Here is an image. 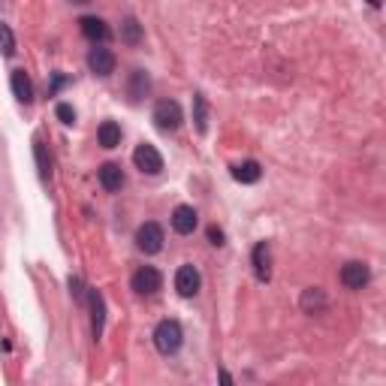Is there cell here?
<instances>
[{
	"instance_id": "25",
	"label": "cell",
	"mask_w": 386,
	"mask_h": 386,
	"mask_svg": "<svg viewBox=\"0 0 386 386\" xmlns=\"http://www.w3.org/2000/svg\"><path fill=\"white\" fill-rule=\"evenodd\" d=\"M209 241L214 244V248H221V244H224V229H217V226H209Z\"/></svg>"
},
{
	"instance_id": "18",
	"label": "cell",
	"mask_w": 386,
	"mask_h": 386,
	"mask_svg": "<svg viewBox=\"0 0 386 386\" xmlns=\"http://www.w3.org/2000/svg\"><path fill=\"white\" fill-rule=\"evenodd\" d=\"M127 94H130V100H142L151 94V79L145 70H133L130 73V82H127Z\"/></svg>"
},
{
	"instance_id": "10",
	"label": "cell",
	"mask_w": 386,
	"mask_h": 386,
	"mask_svg": "<svg viewBox=\"0 0 386 386\" xmlns=\"http://www.w3.org/2000/svg\"><path fill=\"white\" fill-rule=\"evenodd\" d=\"M88 70H91L94 75H112L115 73V55L103 46L91 48L88 51Z\"/></svg>"
},
{
	"instance_id": "7",
	"label": "cell",
	"mask_w": 386,
	"mask_h": 386,
	"mask_svg": "<svg viewBox=\"0 0 386 386\" xmlns=\"http://www.w3.org/2000/svg\"><path fill=\"white\" fill-rule=\"evenodd\" d=\"M199 287H202V275H199L197 266H182L175 272V290H178V296L193 299V296L199 293Z\"/></svg>"
},
{
	"instance_id": "20",
	"label": "cell",
	"mask_w": 386,
	"mask_h": 386,
	"mask_svg": "<svg viewBox=\"0 0 386 386\" xmlns=\"http://www.w3.org/2000/svg\"><path fill=\"white\" fill-rule=\"evenodd\" d=\"M193 121H197V130L205 133V127H209V106H205L202 94H193Z\"/></svg>"
},
{
	"instance_id": "9",
	"label": "cell",
	"mask_w": 386,
	"mask_h": 386,
	"mask_svg": "<svg viewBox=\"0 0 386 386\" xmlns=\"http://www.w3.org/2000/svg\"><path fill=\"white\" fill-rule=\"evenodd\" d=\"M79 28H82V33L88 36L91 43H109V36H112V31H109V24L103 21L100 16H82L79 19Z\"/></svg>"
},
{
	"instance_id": "28",
	"label": "cell",
	"mask_w": 386,
	"mask_h": 386,
	"mask_svg": "<svg viewBox=\"0 0 386 386\" xmlns=\"http://www.w3.org/2000/svg\"><path fill=\"white\" fill-rule=\"evenodd\" d=\"M368 4H371V6H380V0H368Z\"/></svg>"
},
{
	"instance_id": "23",
	"label": "cell",
	"mask_w": 386,
	"mask_h": 386,
	"mask_svg": "<svg viewBox=\"0 0 386 386\" xmlns=\"http://www.w3.org/2000/svg\"><path fill=\"white\" fill-rule=\"evenodd\" d=\"M58 118H61V124H75V109L70 106V103H58Z\"/></svg>"
},
{
	"instance_id": "24",
	"label": "cell",
	"mask_w": 386,
	"mask_h": 386,
	"mask_svg": "<svg viewBox=\"0 0 386 386\" xmlns=\"http://www.w3.org/2000/svg\"><path fill=\"white\" fill-rule=\"evenodd\" d=\"M70 293L75 296V302H85V284H82V278H70Z\"/></svg>"
},
{
	"instance_id": "26",
	"label": "cell",
	"mask_w": 386,
	"mask_h": 386,
	"mask_svg": "<svg viewBox=\"0 0 386 386\" xmlns=\"http://www.w3.org/2000/svg\"><path fill=\"white\" fill-rule=\"evenodd\" d=\"M67 82H70L67 75H55V82H51V88H48V94H58V91H61V88L67 85Z\"/></svg>"
},
{
	"instance_id": "13",
	"label": "cell",
	"mask_w": 386,
	"mask_h": 386,
	"mask_svg": "<svg viewBox=\"0 0 386 386\" xmlns=\"http://www.w3.org/2000/svg\"><path fill=\"white\" fill-rule=\"evenodd\" d=\"M97 178H100L103 190H109V193H118L124 187V169H121L118 163H103Z\"/></svg>"
},
{
	"instance_id": "5",
	"label": "cell",
	"mask_w": 386,
	"mask_h": 386,
	"mask_svg": "<svg viewBox=\"0 0 386 386\" xmlns=\"http://www.w3.org/2000/svg\"><path fill=\"white\" fill-rule=\"evenodd\" d=\"M163 226L160 224H154V221H148V224H142L136 229V248L142 251V254H157L160 248H163Z\"/></svg>"
},
{
	"instance_id": "3",
	"label": "cell",
	"mask_w": 386,
	"mask_h": 386,
	"mask_svg": "<svg viewBox=\"0 0 386 386\" xmlns=\"http://www.w3.org/2000/svg\"><path fill=\"white\" fill-rule=\"evenodd\" d=\"M338 281H341L347 290H362L368 281H371V268H368V263H362V260H350V263L341 266Z\"/></svg>"
},
{
	"instance_id": "27",
	"label": "cell",
	"mask_w": 386,
	"mask_h": 386,
	"mask_svg": "<svg viewBox=\"0 0 386 386\" xmlns=\"http://www.w3.org/2000/svg\"><path fill=\"white\" fill-rule=\"evenodd\" d=\"M70 4H91V0H70Z\"/></svg>"
},
{
	"instance_id": "11",
	"label": "cell",
	"mask_w": 386,
	"mask_h": 386,
	"mask_svg": "<svg viewBox=\"0 0 386 386\" xmlns=\"http://www.w3.org/2000/svg\"><path fill=\"white\" fill-rule=\"evenodd\" d=\"M88 305H91V335L97 341L103 335V323H106V302L97 290H88Z\"/></svg>"
},
{
	"instance_id": "1",
	"label": "cell",
	"mask_w": 386,
	"mask_h": 386,
	"mask_svg": "<svg viewBox=\"0 0 386 386\" xmlns=\"http://www.w3.org/2000/svg\"><path fill=\"white\" fill-rule=\"evenodd\" d=\"M151 338H154V347H157V353L172 356V353L182 350L184 329H182V323H178V320H160Z\"/></svg>"
},
{
	"instance_id": "17",
	"label": "cell",
	"mask_w": 386,
	"mask_h": 386,
	"mask_svg": "<svg viewBox=\"0 0 386 386\" xmlns=\"http://www.w3.org/2000/svg\"><path fill=\"white\" fill-rule=\"evenodd\" d=\"M233 178L239 184H256L263 178V169H260V163L256 160H241L233 166Z\"/></svg>"
},
{
	"instance_id": "14",
	"label": "cell",
	"mask_w": 386,
	"mask_h": 386,
	"mask_svg": "<svg viewBox=\"0 0 386 386\" xmlns=\"http://www.w3.org/2000/svg\"><path fill=\"white\" fill-rule=\"evenodd\" d=\"M299 308L305 314H323L326 308H329V299H326V293L320 290V287H308L302 293V299H299Z\"/></svg>"
},
{
	"instance_id": "21",
	"label": "cell",
	"mask_w": 386,
	"mask_h": 386,
	"mask_svg": "<svg viewBox=\"0 0 386 386\" xmlns=\"http://www.w3.org/2000/svg\"><path fill=\"white\" fill-rule=\"evenodd\" d=\"M33 154H36V166H40V178H43V182H48V178H51V160L46 154L43 139H33Z\"/></svg>"
},
{
	"instance_id": "19",
	"label": "cell",
	"mask_w": 386,
	"mask_h": 386,
	"mask_svg": "<svg viewBox=\"0 0 386 386\" xmlns=\"http://www.w3.org/2000/svg\"><path fill=\"white\" fill-rule=\"evenodd\" d=\"M97 142L103 148H118L121 145V127L115 124V121H103L97 127Z\"/></svg>"
},
{
	"instance_id": "8",
	"label": "cell",
	"mask_w": 386,
	"mask_h": 386,
	"mask_svg": "<svg viewBox=\"0 0 386 386\" xmlns=\"http://www.w3.org/2000/svg\"><path fill=\"white\" fill-rule=\"evenodd\" d=\"M251 263H254V275L256 281H272V251H268V241H256L254 244V254H251Z\"/></svg>"
},
{
	"instance_id": "4",
	"label": "cell",
	"mask_w": 386,
	"mask_h": 386,
	"mask_svg": "<svg viewBox=\"0 0 386 386\" xmlns=\"http://www.w3.org/2000/svg\"><path fill=\"white\" fill-rule=\"evenodd\" d=\"M133 163H136V169L139 172H145V175H160L163 172V157H160V151L142 142L136 151H133Z\"/></svg>"
},
{
	"instance_id": "16",
	"label": "cell",
	"mask_w": 386,
	"mask_h": 386,
	"mask_svg": "<svg viewBox=\"0 0 386 386\" xmlns=\"http://www.w3.org/2000/svg\"><path fill=\"white\" fill-rule=\"evenodd\" d=\"M9 85H12V94H16L19 103H31L33 100V82H31V75L24 70H12Z\"/></svg>"
},
{
	"instance_id": "15",
	"label": "cell",
	"mask_w": 386,
	"mask_h": 386,
	"mask_svg": "<svg viewBox=\"0 0 386 386\" xmlns=\"http://www.w3.org/2000/svg\"><path fill=\"white\" fill-rule=\"evenodd\" d=\"M118 36H121V43H124V46L136 48V46H142V40H145V31H142V24H139V19L127 16V19L121 21V31H118Z\"/></svg>"
},
{
	"instance_id": "2",
	"label": "cell",
	"mask_w": 386,
	"mask_h": 386,
	"mask_svg": "<svg viewBox=\"0 0 386 386\" xmlns=\"http://www.w3.org/2000/svg\"><path fill=\"white\" fill-rule=\"evenodd\" d=\"M154 124H157V130L163 133H169V130H178L184 121V115H182V106H178L175 100H160L157 106H154Z\"/></svg>"
},
{
	"instance_id": "6",
	"label": "cell",
	"mask_w": 386,
	"mask_h": 386,
	"mask_svg": "<svg viewBox=\"0 0 386 386\" xmlns=\"http://www.w3.org/2000/svg\"><path fill=\"white\" fill-rule=\"evenodd\" d=\"M130 287H133L139 296H151V293H157V290L163 287V275H160L154 266H142V268H136V272H133Z\"/></svg>"
},
{
	"instance_id": "12",
	"label": "cell",
	"mask_w": 386,
	"mask_h": 386,
	"mask_svg": "<svg viewBox=\"0 0 386 386\" xmlns=\"http://www.w3.org/2000/svg\"><path fill=\"white\" fill-rule=\"evenodd\" d=\"M197 224H199V217L190 205H178V209L172 212V229L178 236H190L193 229H197Z\"/></svg>"
},
{
	"instance_id": "22",
	"label": "cell",
	"mask_w": 386,
	"mask_h": 386,
	"mask_svg": "<svg viewBox=\"0 0 386 386\" xmlns=\"http://www.w3.org/2000/svg\"><path fill=\"white\" fill-rule=\"evenodd\" d=\"M0 51H4L6 58L16 55V36H12L9 24H4V21H0Z\"/></svg>"
}]
</instances>
